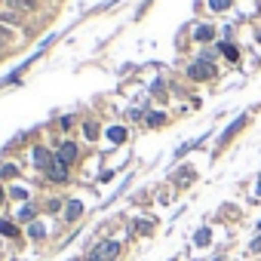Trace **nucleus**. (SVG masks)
Returning <instances> with one entry per match:
<instances>
[{
  "mask_svg": "<svg viewBox=\"0 0 261 261\" xmlns=\"http://www.w3.org/2000/svg\"><path fill=\"white\" fill-rule=\"evenodd\" d=\"M108 139H111V142H117V145H120V142H126V129H123V126H111V129H108Z\"/></svg>",
  "mask_w": 261,
  "mask_h": 261,
  "instance_id": "8",
  "label": "nucleus"
},
{
  "mask_svg": "<svg viewBox=\"0 0 261 261\" xmlns=\"http://www.w3.org/2000/svg\"><path fill=\"white\" fill-rule=\"evenodd\" d=\"M0 43H10V31H4V28H0Z\"/></svg>",
  "mask_w": 261,
  "mask_h": 261,
  "instance_id": "23",
  "label": "nucleus"
},
{
  "mask_svg": "<svg viewBox=\"0 0 261 261\" xmlns=\"http://www.w3.org/2000/svg\"><path fill=\"white\" fill-rule=\"evenodd\" d=\"M80 215H83V203L80 200H71L68 209H65V221H77Z\"/></svg>",
  "mask_w": 261,
  "mask_h": 261,
  "instance_id": "6",
  "label": "nucleus"
},
{
  "mask_svg": "<svg viewBox=\"0 0 261 261\" xmlns=\"http://www.w3.org/2000/svg\"><path fill=\"white\" fill-rule=\"evenodd\" d=\"M117 255H120V243L105 240V243H98V246L89 252V261H114Z\"/></svg>",
  "mask_w": 261,
  "mask_h": 261,
  "instance_id": "1",
  "label": "nucleus"
},
{
  "mask_svg": "<svg viewBox=\"0 0 261 261\" xmlns=\"http://www.w3.org/2000/svg\"><path fill=\"white\" fill-rule=\"evenodd\" d=\"M218 49H221V53H224L227 59H237V46H233V43H221Z\"/></svg>",
  "mask_w": 261,
  "mask_h": 261,
  "instance_id": "15",
  "label": "nucleus"
},
{
  "mask_svg": "<svg viewBox=\"0 0 261 261\" xmlns=\"http://www.w3.org/2000/svg\"><path fill=\"white\" fill-rule=\"evenodd\" d=\"M258 227H261V221H258Z\"/></svg>",
  "mask_w": 261,
  "mask_h": 261,
  "instance_id": "25",
  "label": "nucleus"
},
{
  "mask_svg": "<svg viewBox=\"0 0 261 261\" xmlns=\"http://www.w3.org/2000/svg\"><path fill=\"white\" fill-rule=\"evenodd\" d=\"M258 40H261V37H258Z\"/></svg>",
  "mask_w": 261,
  "mask_h": 261,
  "instance_id": "26",
  "label": "nucleus"
},
{
  "mask_svg": "<svg viewBox=\"0 0 261 261\" xmlns=\"http://www.w3.org/2000/svg\"><path fill=\"white\" fill-rule=\"evenodd\" d=\"M0 175H4V178H16V175H19V166H13V163H7L4 169H0Z\"/></svg>",
  "mask_w": 261,
  "mask_h": 261,
  "instance_id": "13",
  "label": "nucleus"
},
{
  "mask_svg": "<svg viewBox=\"0 0 261 261\" xmlns=\"http://www.w3.org/2000/svg\"><path fill=\"white\" fill-rule=\"evenodd\" d=\"M243 123H246V117H240V120H237V123H230V129H227V133H224V136H221V142H227V139H230V136H233V133H237V129H240V126H243Z\"/></svg>",
  "mask_w": 261,
  "mask_h": 261,
  "instance_id": "12",
  "label": "nucleus"
},
{
  "mask_svg": "<svg viewBox=\"0 0 261 261\" xmlns=\"http://www.w3.org/2000/svg\"><path fill=\"white\" fill-rule=\"evenodd\" d=\"M13 10H22V13H34L37 10V0H7Z\"/></svg>",
  "mask_w": 261,
  "mask_h": 261,
  "instance_id": "7",
  "label": "nucleus"
},
{
  "mask_svg": "<svg viewBox=\"0 0 261 261\" xmlns=\"http://www.w3.org/2000/svg\"><path fill=\"white\" fill-rule=\"evenodd\" d=\"M148 123H151V126H163L166 117H163V114H148Z\"/></svg>",
  "mask_w": 261,
  "mask_h": 261,
  "instance_id": "16",
  "label": "nucleus"
},
{
  "mask_svg": "<svg viewBox=\"0 0 261 261\" xmlns=\"http://www.w3.org/2000/svg\"><path fill=\"white\" fill-rule=\"evenodd\" d=\"M53 160H56V157H49V151H46V148H34V163H37V169H40V172H49Z\"/></svg>",
  "mask_w": 261,
  "mask_h": 261,
  "instance_id": "5",
  "label": "nucleus"
},
{
  "mask_svg": "<svg viewBox=\"0 0 261 261\" xmlns=\"http://www.w3.org/2000/svg\"><path fill=\"white\" fill-rule=\"evenodd\" d=\"M249 249H252V252H261V237H255V240L249 243Z\"/></svg>",
  "mask_w": 261,
  "mask_h": 261,
  "instance_id": "22",
  "label": "nucleus"
},
{
  "mask_svg": "<svg viewBox=\"0 0 261 261\" xmlns=\"http://www.w3.org/2000/svg\"><path fill=\"white\" fill-rule=\"evenodd\" d=\"M83 133H86V139H95V136H98V126H95V123H86Z\"/></svg>",
  "mask_w": 261,
  "mask_h": 261,
  "instance_id": "18",
  "label": "nucleus"
},
{
  "mask_svg": "<svg viewBox=\"0 0 261 261\" xmlns=\"http://www.w3.org/2000/svg\"><path fill=\"white\" fill-rule=\"evenodd\" d=\"M206 243H209V230H206V227H203V230H200V233H197V246H206Z\"/></svg>",
  "mask_w": 261,
  "mask_h": 261,
  "instance_id": "20",
  "label": "nucleus"
},
{
  "mask_svg": "<svg viewBox=\"0 0 261 261\" xmlns=\"http://www.w3.org/2000/svg\"><path fill=\"white\" fill-rule=\"evenodd\" d=\"M194 37H197V40H203V43H206V40H212V37H215V31H212V25H200V28H197V34H194Z\"/></svg>",
  "mask_w": 261,
  "mask_h": 261,
  "instance_id": "9",
  "label": "nucleus"
},
{
  "mask_svg": "<svg viewBox=\"0 0 261 261\" xmlns=\"http://www.w3.org/2000/svg\"><path fill=\"white\" fill-rule=\"evenodd\" d=\"M0 19H4V22H10V25H19V22H22V19H19V13H4Z\"/></svg>",
  "mask_w": 261,
  "mask_h": 261,
  "instance_id": "19",
  "label": "nucleus"
},
{
  "mask_svg": "<svg viewBox=\"0 0 261 261\" xmlns=\"http://www.w3.org/2000/svg\"><path fill=\"white\" fill-rule=\"evenodd\" d=\"M227 7H230V0H209V10L212 13H224Z\"/></svg>",
  "mask_w": 261,
  "mask_h": 261,
  "instance_id": "11",
  "label": "nucleus"
},
{
  "mask_svg": "<svg viewBox=\"0 0 261 261\" xmlns=\"http://www.w3.org/2000/svg\"><path fill=\"white\" fill-rule=\"evenodd\" d=\"M34 218V206H22L19 209V221H31Z\"/></svg>",
  "mask_w": 261,
  "mask_h": 261,
  "instance_id": "14",
  "label": "nucleus"
},
{
  "mask_svg": "<svg viewBox=\"0 0 261 261\" xmlns=\"http://www.w3.org/2000/svg\"><path fill=\"white\" fill-rule=\"evenodd\" d=\"M0 203H4V188H0Z\"/></svg>",
  "mask_w": 261,
  "mask_h": 261,
  "instance_id": "24",
  "label": "nucleus"
},
{
  "mask_svg": "<svg viewBox=\"0 0 261 261\" xmlns=\"http://www.w3.org/2000/svg\"><path fill=\"white\" fill-rule=\"evenodd\" d=\"M0 233H4V237H16L19 230H16V224L10 218H0Z\"/></svg>",
  "mask_w": 261,
  "mask_h": 261,
  "instance_id": "10",
  "label": "nucleus"
},
{
  "mask_svg": "<svg viewBox=\"0 0 261 261\" xmlns=\"http://www.w3.org/2000/svg\"><path fill=\"white\" fill-rule=\"evenodd\" d=\"M59 126H62V129H71V126H74V117H62V123H59Z\"/></svg>",
  "mask_w": 261,
  "mask_h": 261,
  "instance_id": "21",
  "label": "nucleus"
},
{
  "mask_svg": "<svg viewBox=\"0 0 261 261\" xmlns=\"http://www.w3.org/2000/svg\"><path fill=\"white\" fill-rule=\"evenodd\" d=\"M56 157H59L62 163H68V166H71V163L77 160V145H74V142H65V145H59V154H56Z\"/></svg>",
  "mask_w": 261,
  "mask_h": 261,
  "instance_id": "4",
  "label": "nucleus"
},
{
  "mask_svg": "<svg viewBox=\"0 0 261 261\" xmlns=\"http://www.w3.org/2000/svg\"><path fill=\"white\" fill-rule=\"evenodd\" d=\"M188 74H191L194 80H212V77H215V68H212L209 62H194V65L188 68Z\"/></svg>",
  "mask_w": 261,
  "mask_h": 261,
  "instance_id": "2",
  "label": "nucleus"
},
{
  "mask_svg": "<svg viewBox=\"0 0 261 261\" xmlns=\"http://www.w3.org/2000/svg\"><path fill=\"white\" fill-rule=\"evenodd\" d=\"M46 178H49V181H65V178H68V163H62V160L56 157L53 166H49V172H46Z\"/></svg>",
  "mask_w": 261,
  "mask_h": 261,
  "instance_id": "3",
  "label": "nucleus"
},
{
  "mask_svg": "<svg viewBox=\"0 0 261 261\" xmlns=\"http://www.w3.org/2000/svg\"><path fill=\"white\" fill-rule=\"evenodd\" d=\"M28 233H31L34 240H43V233H46V230H43V224H31V230H28Z\"/></svg>",
  "mask_w": 261,
  "mask_h": 261,
  "instance_id": "17",
  "label": "nucleus"
}]
</instances>
